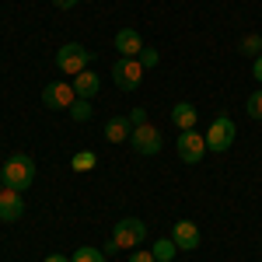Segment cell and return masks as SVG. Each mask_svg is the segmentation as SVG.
Instances as JSON below:
<instances>
[{
  "label": "cell",
  "mask_w": 262,
  "mask_h": 262,
  "mask_svg": "<svg viewBox=\"0 0 262 262\" xmlns=\"http://www.w3.org/2000/svg\"><path fill=\"white\" fill-rule=\"evenodd\" d=\"M129 143H133V150H137V154H143V158H154V154L164 147V137H161V129H158V126L143 122V126H133Z\"/></svg>",
  "instance_id": "277c9868"
},
{
  "label": "cell",
  "mask_w": 262,
  "mask_h": 262,
  "mask_svg": "<svg viewBox=\"0 0 262 262\" xmlns=\"http://www.w3.org/2000/svg\"><path fill=\"white\" fill-rule=\"evenodd\" d=\"M129 133H133V122L126 119V116H112V119L105 122V140H108V143L129 140Z\"/></svg>",
  "instance_id": "5bb4252c"
},
{
  "label": "cell",
  "mask_w": 262,
  "mask_h": 262,
  "mask_svg": "<svg viewBox=\"0 0 262 262\" xmlns=\"http://www.w3.org/2000/svg\"><path fill=\"white\" fill-rule=\"evenodd\" d=\"M112 238H116L119 248H137V245L147 242V224L140 217H122L116 224V231H112Z\"/></svg>",
  "instance_id": "8992f818"
},
{
  "label": "cell",
  "mask_w": 262,
  "mask_h": 262,
  "mask_svg": "<svg viewBox=\"0 0 262 262\" xmlns=\"http://www.w3.org/2000/svg\"><path fill=\"white\" fill-rule=\"evenodd\" d=\"M137 60H140V67H143V70H154V67L161 63V53H158L154 46H143V49H140V56H137Z\"/></svg>",
  "instance_id": "ac0fdd59"
},
{
  "label": "cell",
  "mask_w": 262,
  "mask_h": 262,
  "mask_svg": "<svg viewBox=\"0 0 262 262\" xmlns=\"http://www.w3.org/2000/svg\"><path fill=\"white\" fill-rule=\"evenodd\" d=\"M67 112H70V119H74V122H88V119H91V101H88V98H77L70 108H67Z\"/></svg>",
  "instance_id": "e0dca14e"
},
{
  "label": "cell",
  "mask_w": 262,
  "mask_h": 262,
  "mask_svg": "<svg viewBox=\"0 0 262 262\" xmlns=\"http://www.w3.org/2000/svg\"><path fill=\"white\" fill-rule=\"evenodd\" d=\"M21 213H25V200H21V192L4 189V192H0V221L14 224V221H21Z\"/></svg>",
  "instance_id": "30bf717a"
},
{
  "label": "cell",
  "mask_w": 262,
  "mask_h": 262,
  "mask_svg": "<svg viewBox=\"0 0 262 262\" xmlns=\"http://www.w3.org/2000/svg\"><path fill=\"white\" fill-rule=\"evenodd\" d=\"M252 74H255V81L262 84V56H255V63H252Z\"/></svg>",
  "instance_id": "484cf974"
},
{
  "label": "cell",
  "mask_w": 262,
  "mask_h": 262,
  "mask_svg": "<svg viewBox=\"0 0 262 262\" xmlns=\"http://www.w3.org/2000/svg\"><path fill=\"white\" fill-rule=\"evenodd\" d=\"M88 63H91V49H84L81 42H67V46L56 49V67L63 74H70V77H77L81 70H88Z\"/></svg>",
  "instance_id": "3957f363"
},
{
  "label": "cell",
  "mask_w": 262,
  "mask_h": 262,
  "mask_svg": "<svg viewBox=\"0 0 262 262\" xmlns=\"http://www.w3.org/2000/svg\"><path fill=\"white\" fill-rule=\"evenodd\" d=\"M74 91H77V98H95V95H98L101 91V77L98 74H95V70H81V74H77V77H74Z\"/></svg>",
  "instance_id": "7c38bea8"
},
{
  "label": "cell",
  "mask_w": 262,
  "mask_h": 262,
  "mask_svg": "<svg viewBox=\"0 0 262 262\" xmlns=\"http://www.w3.org/2000/svg\"><path fill=\"white\" fill-rule=\"evenodd\" d=\"M53 4H56V7H60V11H70V7H77V4H81V0H53Z\"/></svg>",
  "instance_id": "d4e9b609"
},
{
  "label": "cell",
  "mask_w": 262,
  "mask_h": 262,
  "mask_svg": "<svg viewBox=\"0 0 262 262\" xmlns=\"http://www.w3.org/2000/svg\"><path fill=\"white\" fill-rule=\"evenodd\" d=\"M242 53H245V56H252V60L262 56V35H245V39H242Z\"/></svg>",
  "instance_id": "ffe728a7"
},
{
  "label": "cell",
  "mask_w": 262,
  "mask_h": 262,
  "mask_svg": "<svg viewBox=\"0 0 262 262\" xmlns=\"http://www.w3.org/2000/svg\"><path fill=\"white\" fill-rule=\"evenodd\" d=\"M77 101V91H74V84L67 81H53L42 88V105L46 108H70Z\"/></svg>",
  "instance_id": "ba28073f"
},
{
  "label": "cell",
  "mask_w": 262,
  "mask_h": 262,
  "mask_svg": "<svg viewBox=\"0 0 262 262\" xmlns=\"http://www.w3.org/2000/svg\"><path fill=\"white\" fill-rule=\"evenodd\" d=\"M150 252H154V259H158V262H171V259H175V252H179V245L171 242V238H158V242L150 245Z\"/></svg>",
  "instance_id": "9a60e30c"
},
{
  "label": "cell",
  "mask_w": 262,
  "mask_h": 262,
  "mask_svg": "<svg viewBox=\"0 0 262 262\" xmlns=\"http://www.w3.org/2000/svg\"><path fill=\"white\" fill-rule=\"evenodd\" d=\"M171 242L179 245V252H196L203 245V234H200V227L192 221H179L175 224V231H171Z\"/></svg>",
  "instance_id": "9c48e42d"
},
{
  "label": "cell",
  "mask_w": 262,
  "mask_h": 262,
  "mask_svg": "<svg viewBox=\"0 0 262 262\" xmlns=\"http://www.w3.org/2000/svg\"><path fill=\"white\" fill-rule=\"evenodd\" d=\"M203 154H206V137L196 133V129H182L179 133V158L185 164H200Z\"/></svg>",
  "instance_id": "52a82bcc"
},
{
  "label": "cell",
  "mask_w": 262,
  "mask_h": 262,
  "mask_svg": "<svg viewBox=\"0 0 262 262\" xmlns=\"http://www.w3.org/2000/svg\"><path fill=\"white\" fill-rule=\"evenodd\" d=\"M245 112H248L252 119H262V91L248 95V101H245Z\"/></svg>",
  "instance_id": "44dd1931"
},
{
  "label": "cell",
  "mask_w": 262,
  "mask_h": 262,
  "mask_svg": "<svg viewBox=\"0 0 262 262\" xmlns=\"http://www.w3.org/2000/svg\"><path fill=\"white\" fill-rule=\"evenodd\" d=\"M70 262H108V255H105L101 248H95V245H81V248L70 255Z\"/></svg>",
  "instance_id": "2e32d148"
},
{
  "label": "cell",
  "mask_w": 262,
  "mask_h": 262,
  "mask_svg": "<svg viewBox=\"0 0 262 262\" xmlns=\"http://www.w3.org/2000/svg\"><path fill=\"white\" fill-rule=\"evenodd\" d=\"M46 262H70L67 255H60V252H53V255H46Z\"/></svg>",
  "instance_id": "4316f807"
},
{
  "label": "cell",
  "mask_w": 262,
  "mask_h": 262,
  "mask_svg": "<svg viewBox=\"0 0 262 262\" xmlns=\"http://www.w3.org/2000/svg\"><path fill=\"white\" fill-rule=\"evenodd\" d=\"M234 133H238L234 119H231V116H217V119L206 126V150H213V154L231 150V147H234Z\"/></svg>",
  "instance_id": "7a4b0ae2"
},
{
  "label": "cell",
  "mask_w": 262,
  "mask_h": 262,
  "mask_svg": "<svg viewBox=\"0 0 262 262\" xmlns=\"http://www.w3.org/2000/svg\"><path fill=\"white\" fill-rule=\"evenodd\" d=\"M112 81H116V88L119 91H137L140 88V81H143V67H140V60L133 56H119L116 60V67H112Z\"/></svg>",
  "instance_id": "5b68a950"
},
{
  "label": "cell",
  "mask_w": 262,
  "mask_h": 262,
  "mask_svg": "<svg viewBox=\"0 0 262 262\" xmlns=\"http://www.w3.org/2000/svg\"><path fill=\"white\" fill-rule=\"evenodd\" d=\"M116 49H119V56H140V49H143V39H140V32L137 28H119L116 32Z\"/></svg>",
  "instance_id": "8fae6325"
},
{
  "label": "cell",
  "mask_w": 262,
  "mask_h": 262,
  "mask_svg": "<svg viewBox=\"0 0 262 262\" xmlns=\"http://www.w3.org/2000/svg\"><path fill=\"white\" fill-rule=\"evenodd\" d=\"M0 192H4V179H0Z\"/></svg>",
  "instance_id": "83f0119b"
},
{
  "label": "cell",
  "mask_w": 262,
  "mask_h": 262,
  "mask_svg": "<svg viewBox=\"0 0 262 262\" xmlns=\"http://www.w3.org/2000/svg\"><path fill=\"white\" fill-rule=\"evenodd\" d=\"M171 122H175L179 129H196V122H200L196 105H192V101H179V105L171 108Z\"/></svg>",
  "instance_id": "4fadbf2b"
},
{
  "label": "cell",
  "mask_w": 262,
  "mask_h": 262,
  "mask_svg": "<svg viewBox=\"0 0 262 262\" xmlns=\"http://www.w3.org/2000/svg\"><path fill=\"white\" fill-rule=\"evenodd\" d=\"M126 119L133 122V126H143V122H147V112H143V108H133V112H129Z\"/></svg>",
  "instance_id": "603a6c76"
},
{
  "label": "cell",
  "mask_w": 262,
  "mask_h": 262,
  "mask_svg": "<svg viewBox=\"0 0 262 262\" xmlns=\"http://www.w3.org/2000/svg\"><path fill=\"white\" fill-rule=\"evenodd\" d=\"M101 252H105V255H116V252H119V245H116V238H108V242H105V248H101Z\"/></svg>",
  "instance_id": "cb8c5ba5"
},
{
  "label": "cell",
  "mask_w": 262,
  "mask_h": 262,
  "mask_svg": "<svg viewBox=\"0 0 262 262\" xmlns=\"http://www.w3.org/2000/svg\"><path fill=\"white\" fill-rule=\"evenodd\" d=\"M95 164H98L95 150H81V154H74V171H91Z\"/></svg>",
  "instance_id": "d6986e66"
},
{
  "label": "cell",
  "mask_w": 262,
  "mask_h": 262,
  "mask_svg": "<svg viewBox=\"0 0 262 262\" xmlns=\"http://www.w3.org/2000/svg\"><path fill=\"white\" fill-rule=\"evenodd\" d=\"M0 179H4V189L25 192V189H32V182H35V161H32L28 154H11V158L4 161Z\"/></svg>",
  "instance_id": "6da1fadb"
},
{
  "label": "cell",
  "mask_w": 262,
  "mask_h": 262,
  "mask_svg": "<svg viewBox=\"0 0 262 262\" xmlns=\"http://www.w3.org/2000/svg\"><path fill=\"white\" fill-rule=\"evenodd\" d=\"M129 262H158V259H154V252H150V248H133Z\"/></svg>",
  "instance_id": "7402d4cb"
}]
</instances>
